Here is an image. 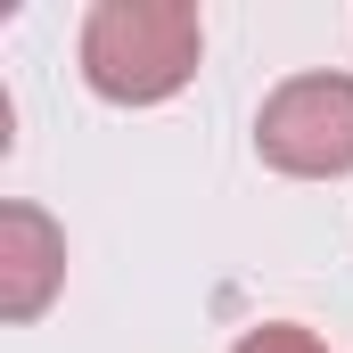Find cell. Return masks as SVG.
Returning a JSON list of instances; mask_svg holds the SVG:
<instances>
[{
	"label": "cell",
	"instance_id": "cell-2",
	"mask_svg": "<svg viewBox=\"0 0 353 353\" xmlns=\"http://www.w3.org/2000/svg\"><path fill=\"white\" fill-rule=\"evenodd\" d=\"M255 157L288 181L353 173V74H288L255 115Z\"/></svg>",
	"mask_w": 353,
	"mask_h": 353
},
{
	"label": "cell",
	"instance_id": "cell-3",
	"mask_svg": "<svg viewBox=\"0 0 353 353\" xmlns=\"http://www.w3.org/2000/svg\"><path fill=\"white\" fill-rule=\"evenodd\" d=\"M58 288H66V230L41 205L8 197L0 205V312L8 321H41Z\"/></svg>",
	"mask_w": 353,
	"mask_h": 353
},
{
	"label": "cell",
	"instance_id": "cell-1",
	"mask_svg": "<svg viewBox=\"0 0 353 353\" xmlns=\"http://www.w3.org/2000/svg\"><path fill=\"white\" fill-rule=\"evenodd\" d=\"M74 58L107 107H165L205 58V25L189 0H99Z\"/></svg>",
	"mask_w": 353,
	"mask_h": 353
},
{
	"label": "cell",
	"instance_id": "cell-4",
	"mask_svg": "<svg viewBox=\"0 0 353 353\" xmlns=\"http://www.w3.org/2000/svg\"><path fill=\"white\" fill-rule=\"evenodd\" d=\"M230 353H329V345H321L304 321H263V329H247Z\"/></svg>",
	"mask_w": 353,
	"mask_h": 353
}]
</instances>
